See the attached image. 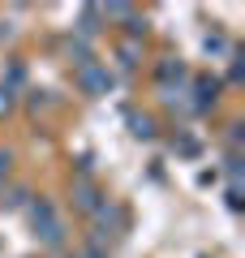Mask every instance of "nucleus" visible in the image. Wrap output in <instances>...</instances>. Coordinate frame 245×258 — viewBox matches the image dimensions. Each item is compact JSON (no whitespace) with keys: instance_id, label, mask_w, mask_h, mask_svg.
Segmentation results:
<instances>
[{"instance_id":"nucleus-1","label":"nucleus","mask_w":245,"mask_h":258,"mask_svg":"<svg viewBox=\"0 0 245 258\" xmlns=\"http://www.w3.org/2000/svg\"><path fill=\"white\" fill-rule=\"evenodd\" d=\"M30 228H35V237L43 245H60L65 241V224H60V215H56V207L47 198H35L30 203Z\"/></svg>"},{"instance_id":"nucleus-2","label":"nucleus","mask_w":245,"mask_h":258,"mask_svg":"<svg viewBox=\"0 0 245 258\" xmlns=\"http://www.w3.org/2000/svg\"><path fill=\"white\" fill-rule=\"evenodd\" d=\"M78 82H82V91L86 95H108L112 91V74L103 69V64H82V74H78Z\"/></svg>"},{"instance_id":"nucleus-3","label":"nucleus","mask_w":245,"mask_h":258,"mask_svg":"<svg viewBox=\"0 0 245 258\" xmlns=\"http://www.w3.org/2000/svg\"><path fill=\"white\" fill-rule=\"evenodd\" d=\"M73 203H78V207H82V211H86V215H99L103 207H108V198H103V194L95 189L91 181H82L78 189H73Z\"/></svg>"},{"instance_id":"nucleus-4","label":"nucleus","mask_w":245,"mask_h":258,"mask_svg":"<svg viewBox=\"0 0 245 258\" xmlns=\"http://www.w3.org/2000/svg\"><path fill=\"white\" fill-rule=\"evenodd\" d=\"M194 91H198V99H194V108H211V103H215V82H198Z\"/></svg>"},{"instance_id":"nucleus-5","label":"nucleus","mask_w":245,"mask_h":258,"mask_svg":"<svg viewBox=\"0 0 245 258\" xmlns=\"http://www.w3.org/2000/svg\"><path fill=\"white\" fill-rule=\"evenodd\" d=\"M13 108V86H0V116Z\"/></svg>"},{"instance_id":"nucleus-6","label":"nucleus","mask_w":245,"mask_h":258,"mask_svg":"<svg viewBox=\"0 0 245 258\" xmlns=\"http://www.w3.org/2000/svg\"><path fill=\"white\" fill-rule=\"evenodd\" d=\"M134 134H138V138H151V120H146V116H134Z\"/></svg>"},{"instance_id":"nucleus-7","label":"nucleus","mask_w":245,"mask_h":258,"mask_svg":"<svg viewBox=\"0 0 245 258\" xmlns=\"http://www.w3.org/2000/svg\"><path fill=\"white\" fill-rule=\"evenodd\" d=\"M9 168H13V155H9V151H0V185H5V176H9Z\"/></svg>"},{"instance_id":"nucleus-8","label":"nucleus","mask_w":245,"mask_h":258,"mask_svg":"<svg viewBox=\"0 0 245 258\" xmlns=\"http://www.w3.org/2000/svg\"><path fill=\"white\" fill-rule=\"evenodd\" d=\"M22 198H26V189H9V198H5V203H9V207H22Z\"/></svg>"},{"instance_id":"nucleus-9","label":"nucleus","mask_w":245,"mask_h":258,"mask_svg":"<svg viewBox=\"0 0 245 258\" xmlns=\"http://www.w3.org/2000/svg\"><path fill=\"white\" fill-rule=\"evenodd\" d=\"M78 258H108V254H103V249H99V245H86V249H82V254H78Z\"/></svg>"},{"instance_id":"nucleus-10","label":"nucleus","mask_w":245,"mask_h":258,"mask_svg":"<svg viewBox=\"0 0 245 258\" xmlns=\"http://www.w3.org/2000/svg\"><path fill=\"white\" fill-rule=\"evenodd\" d=\"M9 35H13V30H9V22L0 18V39H9Z\"/></svg>"}]
</instances>
